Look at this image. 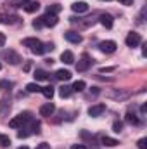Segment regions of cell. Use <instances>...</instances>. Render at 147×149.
I'll use <instances>...</instances> for the list:
<instances>
[{"mask_svg":"<svg viewBox=\"0 0 147 149\" xmlns=\"http://www.w3.org/2000/svg\"><path fill=\"white\" fill-rule=\"evenodd\" d=\"M33 118H31V113L30 111H24V113H19L16 118H12L10 121H9V125L12 127V128H23L26 123H30Z\"/></svg>","mask_w":147,"mask_h":149,"instance_id":"6da1fadb","label":"cell"},{"mask_svg":"<svg viewBox=\"0 0 147 149\" xmlns=\"http://www.w3.org/2000/svg\"><path fill=\"white\" fill-rule=\"evenodd\" d=\"M61 61L64 63V64H73L74 63V56L71 50H64L62 54H61Z\"/></svg>","mask_w":147,"mask_h":149,"instance_id":"4fadbf2b","label":"cell"},{"mask_svg":"<svg viewBox=\"0 0 147 149\" xmlns=\"http://www.w3.org/2000/svg\"><path fill=\"white\" fill-rule=\"evenodd\" d=\"M31 52H33V54H37V56H42V54H45V43L38 42L37 45L31 49Z\"/></svg>","mask_w":147,"mask_h":149,"instance_id":"d6986e66","label":"cell"},{"mask_svg":"<svg viewBox=\"0 0 147 149\" xmlns=\"http://www.w3.org/2000/svg\"><path fill=\"white\" fill-rule=\"evenodd\" d=\"M85 87H87V83H85L83 80H78V81H74V83H73L71 90H73V92H83V90H85Z\"/></svg>","mask_w":147,"mask_h":149,"instance_id":"e0dca14e","label":"cell"},{"mask_svg":"<svg viewBox=\"0 0 147 149\" xmlns=\"http://www.w3.org/2000/svg\"><path fill=\"white\" fill-rule=\"evenodd\" d=\"M17 17H7V16H0V23H5V24H12L16 23Z\"/></svg>","mask_w":147,"mask_h":149,"instance_id":"484cf974","label":"cell"},{"mask_svg":"<svg viewBox=\"0 0 147 149\" xmlns=\"http://www.w3.org/2000/svg\"><path fill=\"white\" fill-rule=\"evenodd\" d=\"M116 42L114 40H104V42H101L99 43V49L104 52V54H112L114 50H116Z\"/></svg>","mask_w":147,"mask_h":149,"instance_id":"3957f363","label":"cell"},{"mask_svg":"<svg viewBox=\"0 0 147 149\" xmlns=\"http://www.w3.org/2000/svg\"><path fill=\"white\" fill-rule=\"evenodd\" d=\"M38 42H40L38 38H24V40H23V45H24V47H30V49H33Z\"/></svg>","mask_w":147,"mask_h":149,"instance_id":"44dd1931","label":"cell"},{"mask_svg":"<svg viewBox=\"0 0 147 149\" xmlns=\"http://www.w3.org/2000/svg\"><path fill=\"white\" fill-rule=\"evenodd\" d=\"M59 12H61V5H59V3H52V5L47 7V14H54V16H57Z\"/></svg>","mask_w":147,"mask_h":149,"instance_id":"ffe728a7","label":"cell"},{"mask_svg":"<svg viewBox=\"0 0 147 149\" xmlns=\"http://www.w3.org/2000/svg\"><path fill=\"white\" fill-rule=\"evenodd\" d=\"M9 109H10V99H9V97H3V99L0 101V116L3 118V116L9 113Z\"/></svg>","mask_w":147,"mask_h":149,"instance_id":"9c48e42d","label":"cell"},{"mask_svg":"<svg viewBox=\"0 0 147 149\" xmlns=\"http://www.w3.org/2000/svg\"><path fill=\"white\" fill-rule=\"evenodd\" d=\"M64 38H66L68 42H71V43H80V42L83 40L81 35L76 33V31H66V33H64Z\"/></svg>","mask_w":147,"mask_h":149,"instance_id":"ba28073f","label":"cell"},{"mask_svg":"<svg viewBox=\"0 0 147 149\" xmlns=\"http://www.w3.org/2000/svg\"><path fill=\"white\" fill-rule=\"evenodd\" d=\"M42 94L47 99H52L54 97V87H42Z\"/></svg>","mask_w":147,"mask_h":149,"instance_id":"603a6c76","label":"cell"},{"mask_svg":"<svg viewBox=\"0 0 147 149\" xmlns=\"http://www.w3.org/2000/svg\"><path fill=\"white\" fill-rule=\"evenodd\" d=\"M99 71H101V73H111V71H114V66H107V68H101Z\"/></svg>","mask_w":147,"mask_h":149,"instance_id":"4dcf8cb0","label":"cell"},{"mask_svg":"<svg viewBox=\"0 0 147 149\" xmlns=\"http://www.w3.org/2000/svg\"><path fill=\"white\" fill-rule=\"evenodd\" d=\"M12 83H9V81H5V80H2L0 81V88H5V87H10Z\"/></svg>","mask_w":147,"mask_h":149,"instance_id":"e575fe53","label":"cell"},{"mask_svg":"<svg viewBox=\"0 0 147 149\" xmlns=\"http://www.w3.org/2000/svg\"><path fill=\"white\" fill-rule=\"evenodd\" d=\"M49 50H54V43H45V52Z\"/></svg>","mask_w":147,"mask_h":149,"instance_id":"d590c367","label":"cell"},{"mask_svg":"<svg viewBox=\"0 0 147 149\" xmlns=\"http://www.w3.org/2000/svg\"><path fill=\"white\" fill-rule=\"evenodd\" d=\"M101 24H102L104 28L111 30V28H112V24H114L112 16H111V14H102V16H101Z\"/></svg>","mask_w":147,"mask_h":149,"instance_id":"8fae6325","label":"cell"},{"mask_svg":"<svg viewBox=\"0 0 147 149\" xmlns=\"http://www.w3.org/2000/svg\"><path fill=\"white\" fill-rule=\"evenodd\" d=\"M112 130H114L116 134H119V132L123 130V123H121V121H114V125H112Z\"/></svg>","mask_w":147,"mask_h":149,"instance_id":"83f0119b","label":"cell"},{"mask_svg":"<svg viewBox=\"0 0 147 149\" xmlns=\"http://www.w3.org/2000/svg\"><path fill=\"white\" fill-rule=\"evenodd\" d=\"M101 144H102V146H107V148H114V146H118L119 142H118L116 139H112V137H106V135H104V137L101 139Z\"/></svg>","mask_w":147,"mask_h":149,"instance_id":"9a60e30c","label":"cell"},{"mask_svg":"<svg viewBox=\"0 0 147 149\" xmlns=\"http://www.w3.org/2000/svg\"><path fill=\"white\" fill-rule=\"evenodd\" d=\"M118 2H121L123 5H132L133 3V0H118Z\"/></svg>","mask_w":147,"mask_h":149,"instance_id":"74e56055","label":"cell"},{"mask_svg":"<svg viewBox=\"0 0 147 149\" xmlns=\"http://www.w3.org/2000/svg\"><path fill=\"white\" fill-rule=\"evenodd\" d=\"M126 45L128 47H137L140 42H142V37L139 35V33H128V37H126Z\"/></svg>","mask_w":147,"mask_h":149,"instance_id":"8992f818","label":"cell"},{"mask_svg":"<svg viewBox=\"0 0 147 149\" xmlns=\"http://www.w3.org/2000/svg\"><path fill=\"white\" fill-rule=\"evenodd\" d=\"M90 64H92V61L88 59V56H83V57L78 61V64H76V70H78V71H87V70L90 68Z\"/></svg>","mask_w":147,"mask_h":149,"instance_id":"52a82bcc","label":"cell"},{"mask_svg":"<svg viewBox=\"0 0 147 149\" xmlns=\"http://www.w3.org/2000/svg\"><path fill=\"white\" fill-rule=\"evenodd\" d=\"M38 9H40V3H38V2H28V3L24 5V10H26V12H30V14L37 12Z\"/></svg>","mask_w":147,"mask_h":149,"instance_id":"2e32d148","label":"cell"},{"mask_svg":"<svg viewBox=\"0 0 147 149\" xmlns=\"http://www.w3.org/2000/svg\"><path fill=\"white\" fill-rule=\"evenodd\" d=\"M17 149H30L28 146H21V148H17Z\"/></svg>","mask_w":147,"mask_h":149,"instance_id":"ab89813d","label":"cell"},{"mask_svg":"<svg viewBox=\"0 0 147 149\" xmlns=\"http://www.w3.org/2000/svg\"><path fill=\"white\" fill-rule=\"evenodd\" d=\"M71 9H73L74 12L81 14V12H87L88 10V3L87 2H74L73 5H71Z\"/></svg>","mask_w":147,"mask_h":149,"instance_id":"7c38bea8","label":"cell"},{"mask_svg":"<svg viewBox=\"0 0 147 149\" xmlns=\"http://www.w3.org/2000/svg\"><path fill=\"white\" fill-rule=\"evenodd\" d=\"M55 78L61 80V81H68V80H71V73L68 70H57L55 71Z\"/></svg>","mask_w":147,"mask_h":149,"instance_id":"5bb4252c","label":"cell"},{"mask_svg":"<svg viewBox=\"0 0 147 149\" xmlns=\"http://www.w3.org/2000/svg\"><path fill=\"white\" fill-rule=\"evenodd\" d=\"M40 21H42V24L43 26H55L57 23H59V19H57V16H54V14H45V16H42L40 17Z\"/></svg>","mask_w":147,"mask_h":149,"instance_id":"277c9868","label":"cell"},{"mask_svg":"<svg viewBox=\"0 0 147 149\" xmlns=\"http://www.w3.org/2000/svg\"><path fill=\"white\" fill-rule=\"evenodd\" d=\"M26 90H28L30 94H35V92H42V87H40L38 83H28V85H26Z\"/></svg>","mask_w":147,"mask_h":149,"instance_id":"7402d4cb","label":"cell"},{"mask_svg":"<svg viewBox=\"0 0 147 149\" xmlns=\"http://www.w3.org/2000/svg\"><path fill=\"white\" fill-rule=\"evenodd\" d=\"M137 146H139V149H147V139H146V137H142V139H139V142H137Z\"/></svg>","mask_w":147,"mask_h":149,"instance_id":"f1b7e54d","label":"cell"},{"mask_svg":"<svg viewBox=\"0 0 147 149\" xmlns=\"http://www.w3.org/2000/svg\"><path fill=\"white\" fill-rule=\"evenodd\" d=\"M28 135H30V132H26V128H21V130L17 132V137H19V139H26Z\"/></svg>","mask_w":147,"mask_h":149,"instance_id":"f546056e","label":"cell"},{"mask_svg":"<svg viewBox=\"0 0 147 149\" xmlns=\"http://www.w3.org/2000/svg\"><path fill=\"white\" fill-rule=\"evenodd\" d=\"M71 149H88V148H87L85 144H73V146H71Z\"/></svg>","mask_w":147,"mask_h":149,"instance_id":"d6a6232c","label":"cell"},{"mask_svg":"<svg viewBox=\"0 0 147 149\" xmlns=\"http://www.w3.org/2000/svg\"><path fill=\"white\" fill-rule=\"evenodd\" d=\"M0 146L2 148H9L10 146V139H9V135H0Z\"/></svg>","mask_w":147,"mask_h":149,"instance_id":"cb8c5ba5","label":"cell"},{"mask_svg":"<svg viewBox=\"0 0 147 149\" xmlns=\"http://www.w3.org/2000/svg\"><path fill=\"white\" fill-rule=\"evenodd\" d=\"M73 94V90H71V87H68V85H62L61 88H59V95L62 97V99H66V97H69Z\"/></svg>","mask_w":147,"mask_h":149,"instance_id":"ac0fdd59","label":"cell"},{"mask_svg":"<svg viewBox=\"0 0 147 149\" xmlns=\"http://www.w3.org/2000/svg\"><path fill=\"white\" fill-rule=\"evenodd\" d=\"M33 28H37V30H40V28H43V24H42V21H40V19H37V21H33Z\"/></svg>","mask_w":147,"mask_h":149,"instance_id":"1f68e13d","label":"cell"},{"mask_svg":"<svg viewBox=\"0 0 147 149\" xmlns=\"http://www.w3.org/2000/svg\"><path fill=\"white\" fill-rule=\"evenodd\" d=\"M54 111H55V106L52 102H47V104H43L40 108V116H50Z\"/></svg>","mask_w":147,"mask_h":149,"instance_id":"30bf717a","label":"cell"},{"mask_svg":"<svg viewBox=\"0 0 147 149\" xmlns=\"http://www.w3.org/2000/svg\"><path fill=\"white\" fill-rule=\"evenodd\" d=\"M23 70H24V71H30V70H31V61H28V63L24 64V68H23Z\"/></svg>","mask_w":147,"mask_h":149,"instance_id":"8d00e7d4","label":"cell"},{"mask_svg":"<svg viewBox=\"0 0 147 149\" xmlns=\"http://www.w3.org/2000/svg\"><path fill=\"white\" fill-rule=\"evenodd\" d=\"M0 57H2V59H5V61H7V63H10V64H19V63H21V56H19L16 50H12V49L2 50V52H0Z\"/></svg>","mask_w":147,"mask_h":149,"instance_id":"7a4b0ae2","label":"cell"},{"mask_svg":"<svg viewBox=\"0 0 147 149\" xmlns=\"http://www.w3.org/2000/svg\"><path fill=\"white\" fill-rule=\"evenodd\" d=\"M104 111H106V104H94V106L88 108V116L97 118V116H101Z\"/></svg>","mask_w":147,"mask_h":149,"instance_id":"5b68a950","label":"cell"},{"mask_svg":"<svg viewBox=\"0 0 147 149\" xmlns=\"http://www.w3.org/2000/svg\"><path fill=\"white\" fill-rule=\"evenodd\" d=\"M35 78H37V80H45V78H47V73H45L43 70H37V71H35Z\"/></svg>","mask_w":147,"mask_h":149,"instance_id":"4316f807","label":"cell"},{"mask_svg":"<svg viewBox=\"0 0 147 149\" xmlns=\"http://www.w3.org/2000/svg\"><path fill=\"white\" fill-rule=\"evenodd\" d=\"M0 70H2V64H0Z\"/></svg>","mask_w":147,"mask_h":149,"instance_id":"60d3db41","label":"cell"},{"mask_svg":"<svg viewBox=\"0 0 147 149\" xmlns=\"http://www.w3.org/2000/svg\"><path fill=\"white\" fill-rule=\"evenodd\" d=\"M126 121H128V123H133V125H137V123H139V118H137V116H135L132 111H128V113H126Z\"/></svg>","mask_w":147,"mask_h":149,"instance_id":"d4e9b609","label":"cell"},{"mask_svg":"<svg viewBox=\"0 0 147 149\" xmlns=\"http://www.w3.org/2000/svg\"><path fill=\"white\" fill-rule=\"evenodd\" d=\"M37 149H50V144H47V142H42V144H38Z\"/></svg>","mask_w":147,"mask_h":149,"instance_id":"836d02e7","label":"cell"},{"mask_svg":"<svg viewBox=\"0 0 147 149\" xmlns=\"http://www.w3.org/2000/svg\"><path fill=\"white\" fill-rule=\"evenodd\" d=\"M3 43H5V35L0 33V47H3Z\"/></svg>","mask_w":147,"mask_h":149,"instance_id":"f35d334b","label":"cell"}]
</instances>
